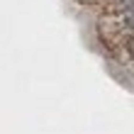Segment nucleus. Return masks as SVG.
Masks as SVG:
<instances>
[{"label": "nucleus", "mask_w": 134, "mask_h": 134, "mask_svg": "<svg viewBox=\"0 0 134 134\" xmlns=\"http://www.w3.org/2000/svg\"><path fill=\"white\" fill-rule=\"evenodd\" d=\"M83 3H102V0H83Z\"/></svg>", "instance_id": "obj_1"}]
</instances>
